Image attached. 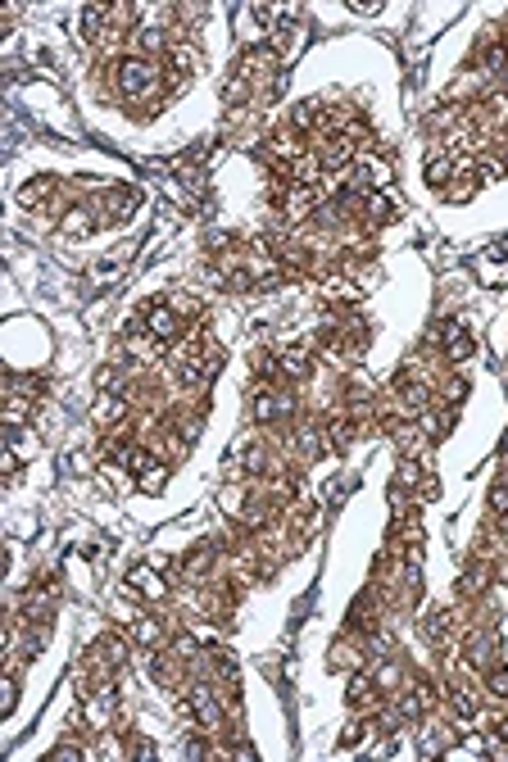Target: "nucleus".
<instances>
[{
	"label": "nucleus",
	"mask_w": 508,
	"mask_h": 762,
	"mask_svg": "<svg viewBox=\"0 0 508 762\" xmlns=\"http://www.w3.org/2000/svg\"><path fill=\"white\" fill-rule=\"evenodd\" d=\"M250 413L259 417V422H281V417L295 413V395L277 381V390H259V395L250 400Z\"/></svg>",
	"instance_id": "1"
},
{
	"label": "nucleus",
	"mask_w": 508,
	"mask_h": 762,
	"mask_svg": "<svg viewBox=\"0 0 508 762\" xmlns=\"http://www.w3.org/2000/svg\"><path fill=\"white\" fill-rule=\"evenodd\" d=\"M155 82H159V68L145 64V59H123L118 64V91L123 95H145V91H155Z\"/></svg>",
	"instance_id": "2"
},
{
	"label": "nucleus",
	"mask_w": 508,
	"mask_h": 762,
	"mask_svg": "<svg viewBox=\"0 0 508 762\" xmlns=\"http://www.w3.org/2000/svg\"><path fill=\"white\" fill-rule=\"evenodd\" d=\"M191 717H195L200 731H218L222 726V708H218V699H214L209 685H195L191 690Z\"/></svg>",
	"instance_id": "3"
},
{
	"label": "nucleus",
	"mask_w": 508,
	"mask_h": 762,
	"mask_svg": "<svg viewBox=\"0 0 508 762\" xmlns=\"http://www.w3.org/2000/svg\"><path fill=\"white\" fill-rule=\"evenodd\" d=\"M128 585H132V590H141L145 599H164V595H168L164 572H159V568H145V563H136V568L128 572Z\"/></svg>",
	"instance_id": "4"
},
{
	"label": "nucleus",
	"mask_w": 508,
	"mask_h": 762,
	"mask_svg": "<svg viewBox=\"0 0 508 762\" xmlns=\"http://www.w3.org/2000/svg\"><path fill=\"white\" fill-rule=\"evenodd\" d=\"M91 417H95V427H105V432H109V427H123V422H128V400H123V395H100V400H95V409H91Z\"/></svg>",
	"instance_id": "5"
},
{
	"label": "nucleus",
	"mask_w": 508,
	"mask_h": 762,
	"mask_svg": "<svg viewBox=\"0 0 508 762\" xmlns=\"http://www.w3.org/2000/svg\"><path fill=\"white\" fill-rule=\"evenodd\" d=\"M177 309H168V304H145V323H150V331L155 336H164V340H172L177 336Z\"/></svg>",
	"instance_id": "6"
},
{
	"label": "nucleus",
	"mask_w": 508,
	"mask_h": 762,
	"mask_svg": "<svg viewBox=\"0 0 508 762\" xmlns=\"http://www.w3.org/2000/svg\"><path fill=\"white\" fill-rule=\"evenodd\" d=\"M472 350H477L472 336H467L463 327L450 323V345H445V359H450V363H463V359H472Z\"/></svg>",
	"instance_id": "7"
},
{
	"label": "nucleus",
	"mask_w": 508,
	"mask_h": 762,
	"mask_svg": "<svg viewBox=\"0 0 508 762\" xmlns=\"http://www.w3.org/2000/svg\"><path fill=\"white\" fill-rule=\"evenodd\" d=\"M132 640H136V644H145V649H159V644H164V631H159V622H155V617H141V622L132 626Z\"/></svg>",
	"instance_id": "8"
},
{
	"label": "nucleus",
	"mask_w": 508,
	"mask_h": 762,
	"mask_svg": "<svg viewBox=\"0 0 508 762\" xmlns=\"http://www.w3.org/2000/svg\"><path fill=\"white\" fill-rule=\"evenodd\" d=\"M164 46H168L164 28H150V23H145V28H136V51H145V55H159Z\"/></svg>",
	"instance_id": "9"
},
{
	"label": "nucleus",
	"mask_w": 508,
	"mask_h": 762,
	"mask_svg": "<svg viewBox=\"0 0 508 762\" xmlns=\"http://www.w3.org/2000/svg\"><path fill=\"white\" fill-rule=\"evenodd\" d=\"M318 114H322V100H304V105H295L291 109V127L295 132H309L318 122Z\"/></svg>",
	"instance_id": "10"
},
{
	"label": "nucleus",
	"mask_w": 508,
	"mask_h": 762,
	"mask_svg": "<svg viewBox=\"0 0 508 762\" xmlns=\"http://www.w3.org/2000/svg\"><path fill=\"white\" fill-rule=\"evenodd\" d=\"M164 481H168V463H159V459H155V463H150V468H145L141 476H136V486H141L145 495H150V490H159Z\"/></svg>",
	"instance_id": "11"
},
{
	"label": "nucleus",
	"mask_w": 508,
	"mask_h": 762,
	"mask_svg": "<svg viewBox=\"0 0 508 762\" xmlns=\"http://www.w3.org/2000/svg\"><path fill=\"white\" fill-rule=\"evenodd\" d=\"M450 173H454V164H450L445 155H431V159H427V182H431V187H445Z\"/></svg>",
	"instance_id": "12"
},
{
	"label": "nucleus",
	"mask_w": 508,
	"mask_h": 762,
	"mask_svg": "<svg viewBox=\"0 0 508 762\" xmlns=\"http://www.w3.org/2000/svg\"><path fill=\"white\" fill-rule=\"evenodd\" d=\"M95 227V218H91V209H73V214L64 218V231L68 236H86V231Z\"/></svg>",
	"instance_id": "13"
},
{
	"label": "nucleus",
	"mask_w": 508,
	"mask_h": 762,
	"mask_svg": "<svg viewBox=\"0 0 508 762\" xmlns=\"http://www.w3.org/2000/svg\"><path fill=\"white\" fill-rule=\"evenodd\" d=\"M46 390V377H9V395H41Z\"/></svg>",
	"instance_id": "14"
},
{
	"label": "nucleus",
	"mask_w": 508,
	"mask_h": 762,
	"mask_svg": "<svg viewBox=\"0 0 508 762\" xmlns=\"http://www.w3.org/2000/svg\"><path fill=\"white\" fill-rule=\"evenodd\" d=\"M490 654H494V635H490V631H481V635H472V640H467V658L486 662Z\"/></svg>",
	"instance_id": "15"
},
{
	"label": "nucleus",
	"mask_w": 508,
	"mask_h": 762,
	"mask_svg": "<svg viewBox=\"0 0 508 762\" xmlns=\"http://www.w3.org/2000/svg\"><path fill=\"white\" fill-rule=\"evenodd\" d=\"M363 218H373V223H386V218H395V209L386 204V195H368V204H363Z\"/></svg>",
	"instance_id": "16"
},
{
	"label": "nucleus",
	"mask_w": 508,
	"mask_h": 762,
	"mask_svg": "<svg viewBox=\"0 0 508 762\" xmlns=\"http://www.w3.org/2000/svg\"><path fill=\"white\" fill-rule=\"evenodd\" d=\"M354 427H358V422H354V417H336V422H331V427H327V440H331V445H350V436H354Z\"/></svg>",
	"instance_id": "17"
},
{
	"label": "nucleus",
	"mask_w": 508,
	"mask_h": 762,
	"mask_svg": "<svg viewBox=\"0 0 508 762\" xmlns=\"http://www.w3.org/2000/svg\"><path fill=\"white\" fill-rule=\"evenodd\" d=\"M486 685H490V694L508 699V667H504V662H490V672H486Z\"/></svg>",
	"instance_id": "18"
},
{
	"label": "nucleus",
	"mask_w": 508,
	"mask_h": 762,
	"mask_svg": "<svg viewBox=\"0 0 508 762\" xmlns=\"http://www.w3.org/2000/svg\"><path fill=\"white\" fill-rule=\"evenodd\" d=\"M281 372H286V377H304V372H309V354H304V350L281 354Z\"/></svg>",
	"instance_id": "19"
},
{
	"label": "nucleus",
	"mask_w": 508,
	"mask_h": 762,
	"mask_svg": "<svg viewBox=\"0 0 508 762\" xmlns=\"http://www.w3.org/2000/svg\"><path fill=\"white\" fill-rule=\"evenodd\" d=\"M400 395H404L408 409H423V404H427V386H423V381H408V386L400 381Z\"/></svg>",
	"instance_id": "20"
},
{
	"label": "nucleus",
	"mask_w": 508,
	"mask_h": 762,
	"mask_svg": "<svg viewBox=\"0 0 508 762\" xmlns=\"http://www.w3.org/2000/svg\"><path fill=\"white\" fill-rule=\"evenodd\" d=\"M445 400H450V404H463V400H467V377H458V372L445 377Z\"/></svg>",
	"instance_id": "21"
},
{
	"label": "nucleus",
	"mask_w": 508,
	"mask_h": 762,
	"mask_svg": "<svg viewBox=\"0 0 508 762\" xmlns=\"http://www.w3.org/2000/svg\"><path fill=\"white\" fill-rule=\"evenodd\" d=\"M95 386H100V395H109V390H123V377H118V367H100V372H95Z\"/></svg>",
	"instance_id": "22"
},
{
	"label": "nucleus",
	"mask_w": 508,
	"mask_h": 762,
	"mask_svg": "<svg viewBox=\"0 0 508 762\" xmlns=\"http://www.w3.org/2000/svg\"><path fill=\"white\" fill-rule=\"evenodd\" d=\"M450 427H454V413H427V432L431 436H450Z\"/></svg>",
	"instance_id": "23"
},
{
	"label": "nucleus",
	"mask_w": 508,
	"mask_h": 762,
	"mask_svg": "<svg viewBox=\"0 0 508 762\" xmlns=\"http://www.w3.org/2000/svg\"><path fill=\"white\" fill-rule=\"evenodd\" d=\"M395 481H400V486H418V481H423V468H418L413 459H404L400 472H395Z\"/></svg>",
	"instance_id": "24"
},
{
	"label": "nucleus",
	"mask_w": 508,
	"mask_h": 762,
	"mask_svg": "<svg viewBox=\"0 0 508 762\" xmlns=\"http://www.w3.org/2000/svg\"><path fill=\"white\" fill-rule=\"evenodd\" d=\"M490 513H508V486H490Z\"/></svg>",
	"instance_id": "25"
},
{
	"label": "nucleus",
	"mask_w": 508,
	"mask_h": 762,
	"mask_svg": "<svg viewBox=\"0 0 508 762\" xmlns=\"http://www.w3.org/2000/svg\"><path fill=\"white\" fill-rule=\"evenodd\" d=\"M445 626H450L445 617H427V640L431 644H445Z\"/></svg>",
	"instance_id": "26"
},
{
	"label": "nucleus",
	"mask_w": 508,
	"mask_h": 762,
	"mask_svg": "<svg viewBox=\"0 0 508 762\" xmlns=\"http://www.w3.org/2000/svg\"><path fill=\"white\" fill-rule=\"evenodd\" d=\"M363 694H373V681H368V676H354L350 681V704H358Z\"/></svg>",
	"instance_id": "27"
},
{
	"label": "nucleus",
	"mask_w": 508,
	"mask_h": 762,
	"mask_svg": "<svg viewBox=\"0 0 508 762\" xmlns=\"http://www.w3.org/2000/svg\"><path fill=\"white\" fill-rule=\"evenodd\" d=\"M14 699H19V681H5V690H0V704H5V712L14 708Z\"/></svg>",
	"instance_id": "28"
},
{
	"label": "nucleus",
	"mask_w": 508,
	"mask_h": 762,
	"mask_svg": "<svg viewBox=\"0 0 508 762\" xmlns=\"http://www.w3.org/2000/svg\"><path fill=\"white\" fill-rule=\"evenodd\" d=\"M350 9H354V14H377L381 5H377V0H350Z\"/></svg>",
	"instance_id": "29"
},
{
	"label": "nucleus",
	"mask_w": 508,
	"mask_h": 762,
	"mask_svg": "<svg viewBox=\"0 0 508 762\" xmlns=\"http://www.w3.org/2000/svg\"><path fill=\"white\" fill-rule=\"evenodd\" d=\"M68 758H82V748H51V762H68Z\"/></svg>",
	"instance_id": "30"
},
{
	"label": "nucleus",
	"mask_w": 508,
	"mask_h": 762,
	"mask_svg": "<svg viewBox=\"0 0 508 762\" xmlns=\"http://www.w3.org/2000/svg\"><path fill=\"white\" fill-rule=\"evenodd\" d=\"M499 740H504V744H508V717H504V721H499Z\"/></svg>",
	"instance_id": "31"
},
{
	"label": "nucleus",
	"mask_w": 508,
	"mask_h": 762,
	"mask_svg": "<svg viewBox=\"0 0 508 762\" xmlns=\"http://www.w3.org/2000/svg\"><path fill=\"white\" fill-rule=\"evenodd\" d=\"M504 459H508V436H504Z\"/></svg>",
	"instance_id": "32"
}]
</instances>
